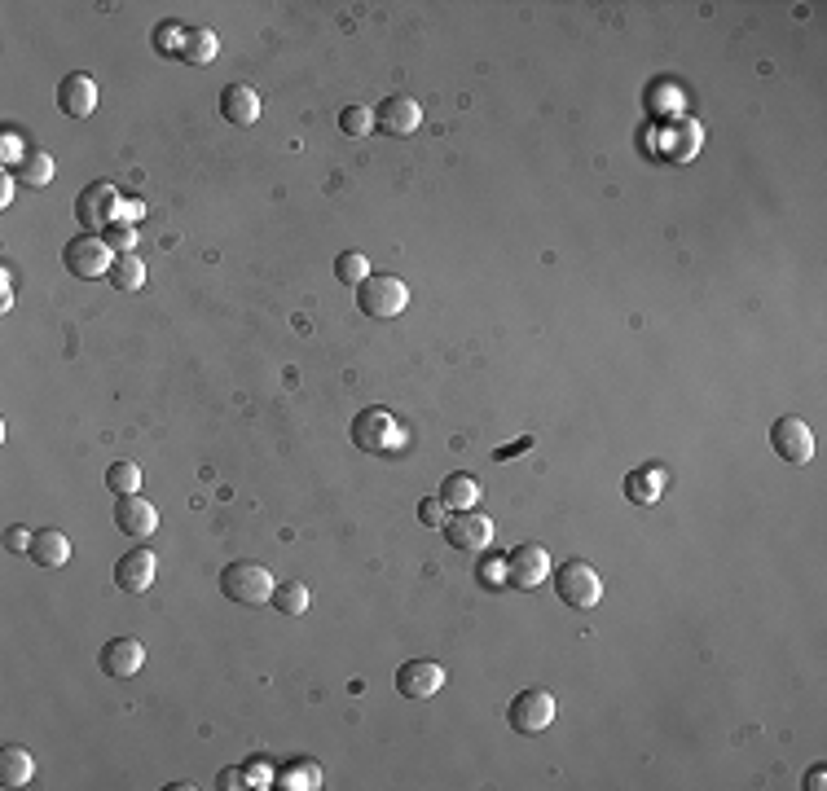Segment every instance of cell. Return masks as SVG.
Returning a JSON list of instances; mask_svg holds the SVG:
<instances>
[{"mask_svg":"<svg viewBox=\"0 0 827 791\" xmlns=\"http://www.w3.org/2000/svg\"><path fill=\"white\" fill-rule=\"evenodd\" d=\"M62 264H66V273L80 277V282H97V277H110L115 251H110V242L102 233H80V238H71L62 247Z\"/></svg>","mask_w":827,"mask_h":791,"instance_id":"4","label":"cell"},{"mask_svg":"<svg viewBox=\"0 0 827 791\" xmlns=\"http://www.w3.org/2000/svg\"><path fill=\"white\" fill-rule=\"evenodd\" d=\"M31 774H36V761L27 748H18V743L0 748V787H27Z\"/></svg>","mask_w":827,"mask_h":791,"instance_id":"19","label":"cell"},{"mask_svg":"<svg viewBox=\"0 0 827 791\" xmlns=\"http://www.w3.org/2000/svg\"><path fill=\"white\" fill-rule=\"evenodd\" d=\"M278 787H286V791H317V787H322V765H317V761H291L278 774Z\"/></svg>","mask_w":827,"mask_h":791,"instance_id":"25","label":"cell"},{"mask_svg":"<svg viewBox=\"0 0 827 791\" xmlns=\"http://www.w3.org/2000/svg\"><path fill=\"white\" fill-rule=\"evenodd\" d=\"M119 203L124 198L115 194V185L106 181H93L80 189V198H75V220L84 225V233H97V229H110L119 220Z\"/></svg>","mask_w":827,"mask_h":791,"instance_id":"7","label":"cell"},{"mask_svg":"<svg viewBox=\"0 0 827 791\" xmlns=\"http://www.w3.org/2000/svg\"><path fill=\"white\" fill-rule=\"evenodd\" d=\"M181 44H185V31L176 27V22H159V27H154V49L159 53H176V58H181Z\"/></svg>","mask_w":827,"mask_h":791,"instance_id":"30","label":"cell"},{"mask_svg":"<svg viewBox=\"0 0 827 791\" xmlns=\"http://www.w3.org/2000/svg\"><path fill=\"white\" fill-rule=\"evenodd\" d=\"M665 484V475H660V466H652V471H638V475H630L625 479V488L634 493V501L638 506H652L656 501V488Z\"/></svg>","mask_w":827,"mask_h":791,"instance_id":"28","label":"cell"},{"mask_svg":"<svg viewBox=\"0 0 827 791\" xmlns=\"http://www.w3.org/2000/svg\"><path fill=\"white\" fill-rule=\"evenodd\" d=\"M97 664H102L106 677L128 682V677H137L141 664H146V646H141L137 638H110L102 651H97Z\"/></svg>","mask_w":827,"mask_h":791,"instance_id":"12","label":"cell"},{"mask_svg":"<svg viewBox=\"0 0 827 791\" xmlns=\"http://www.w3.org/2000/svg\"><path fill=\"white\" fill-rule=\"evenodd\" d=\"M352 444H357L361 453H392L396 444H401V427H396V418L388 409L370 405L352 418Z\"/></svg>","mask_w":827,"mask_h":791,"instance_id":"6","label":"cell"},{"mask_svg":"<svg viewBox=\"0 0 827 791\" xmlns=\"http://www.w3.org/2000/svg\"><path fill=\"white\" fill-rule=\"evenodd\" d=\"M440 501H445L449 515H462V510H476L480 501V484L471 475H449L445 484H440Z\"/></svg>","mask_w":827,"mask_h":791,"instance_id":"20","label":"cell"},{"mask_svg":"<svg viewBox=\"0 0 827 791\" xmlns=\"http://www.w3.org/2000/svg\"><path fill=\"white\" fill-rule=\"evenodd\" d=\"M335 277H339L344 286H361V282L370 277V260H366L361 251H344V255L335 260Z\"/></svg>","mask_w":827,"mask_h":791,"instance_id":"27","label":"cell"},{"mask_svg":"<svg viewBox=\"0 0 827 791\" xmlns=\"http://www.w3.org/2000/svg\"><path fill=\"white\" fill-rule=\"evenodd\" d=\"M216 53H220L216 31H207V27H190V31H185L181 62H190V66H212V62H216Z\"/></svg>","mask_w":827,"mask_h":791,"instance_id":"22","label":"cell"},{"mask_svg":"<svg viewBox=\"0 0 827 791\" xmlns=\"http://www.w3.org/2000/svg\"><path fill=\"white\" fill-rule=\"evenodd\" d=\"M141 216H146V207H141V203H119V220H115V225L137 229V220H141Z\"/></svg>","mask_w":827,"mask_h":791,"instance_id":"34","label":"cell"},{"mask_svg":"<svg viewBox=\"0 0 827 791\" xmlns=\"http://www.w3.org/2000/svg\"><path fill=\"white\" fill-rule=\"evenodd\" d=\"M542 581H550V554L542 545H515L506 554V585L511 589H537Z\"/></svg>","mask_w":827,"mask_h":791,"instance_id":"8","label":"cell"},{"mask_svg":"<svg viewBox=\"0 0 827 791\" xmlns=\"http://www.w3.org/2000/svg\"><path fill=\"white\" fill-rule=\"evenodd\" d=\"M770 449H775L788 466H810V458H814V431L801 418H779L775 427H770Z\"/></svg>","mask_w":827,"mask_h":791,"instance_id":"9","label":"cell"},{"mask_svg":"<svg viewBox=\"0 0 827 791\" xmlns=\"http://www.w3.org/2000/svg\"><path fill=\"white\" fill-rule=\"evenodd\" d=\"M445 537L454 550H467V554H480L493 545V519L480 515V510H462V515H449L445 519Z\"/></svg>","mask_w":827,"mask_h":791,"instance_id":"10","label":"cell"},{"mask_svg":"<svg viewBox=\"0 0 827 791\" xmlns=\"http://www.w3.org/2000/svg\"><path fill=\"white\" fill-rule=\"evenodd\" d=\"M18 181L31 185V189H44L53 181V154L49 150H27L18 163Z\"/></svg>","mask_w":827,"mask_h":791,"instance_id":"24","label":"cell"},{"mask_svg":"<svg viewBox=\"0 0 827 791\" xmlns=\"http://www.w3.org/2000/svg\"><path fill=\"white\" fill-rule=\"evenodd\" d=\"M528 444H533V440H528V436H524L520 444H506V449H498V458H511V453H520V449H528Z\"/></svg>","mask_w":827,"mask_h":791,"instance_id":"39","label":"cell"},{"mask_svg":"<svg viewBox=\"0 0 827 791\" xmlns=\"http://www.w3.org/2000/svg\"><path fill=\"white\" fill-rule=\"evenodd\" d=\"M550 576H555V594H559V603H564V607H572V611L599 607L603 581H599V572H594L586 559H568V563L550 567Z\"/></svg>","mask_w":827,"mask_h":791,"instance_id":"3","label":"cell"},{"mask_svg":"<svg viewBox=\"0 0 827 791\" xmlns=\"http://www.w3.org/2000/svg\"><path fill=\"white\" fill-rule=\"evenodd\" d=\"M273 572L264 563H229L225 572H220V594L229 598V603H238V607H264V603H273Z\"/></svg>","mask_w":827,"mask_h":791,"instance_id":"1","label":"cell"},{"mask_svg":"<svg viewBox=\"0 0 827 791\" xmlns=\"http://www.w3.org/2000/svg\"><path fill=\"white\" fill-rule=\"evenodd\" d=\"M445 682H449V673L436 660H410L396 673V690H401L405 699H432L445 690Z\"/></svg>","mask_w":827,"mask_h":791,"instance_id":"11","label":"cell"},{"mask_svg":"<svg viewBox=\"0 0 827 791\" xmlns=\"http://www.w3.org/2000/svg\"><path fill=\"white\" fill-rule=\"evenodd\" d=\"M339 132H344V137H370V132H374V110L370 106H344V115H339Z\"/></svg>","mask_w":827,"mask_h":791,"instance_id":"29","label":"cell"},{"mask_svg":"<svg viewBox=\"0 0 827 791\" xmlns=\"http://www.w3.org/2000/svg\"><path fill=\"white\" fill-rule=\"evenodd\" d=\"M418 124H423V106L414 97H388V102H379V110H374V128L383 137H414Z\"/></svg>","mask_w":827,"mask_h":791,"instance_id":"13","label":"cell"},{"mask_svg":"<svg viewBox=\"0 0 827 791\" xmlns=\"http://www.w3.org/2000/svg\"><path fill=\"white\" fill-rule=\"evenodd\" d=\"M106 242H110V251H115V255H128V251H137V229L110 225V229H106Z\"/></svg>","mask_w":827,"mask_h":791,"instance_id":"31","label":"cell"},{"mask_svg":"<svg viewBox=\"0 0 827 791\" xmlns=\"http://www.w3.org/2000/svg\"><path fill=\"white\" fill-rule=\"evenodd\" d=\"M498 572H506V563H489V567H480V572H476V581H480V585H506V576H498Z\"/></svg>","mask_w":827,"mask_h":791,"instance_id":"35","label":"cell"},{"mask_svg":"<svg viewBox=\"0 0 827 791\" xmlns=\"http://www.w3.org/2000/svg\"><path fill=\"white\" fill-rule=\"evenodd\" d=\"M154 572H159V559H154V550L137 545V550H128L124 559L115 563V585L124 589V594H146V589L154 585Z\"/></svg>","mask_w":827,"mask_h":791,"instance_id":"14","label":"cell"},{"mask_svg":"<svg viewBox=\"0 0 827 791\" xmlns=\"http://www.w3.org/2000/svg\"><path fill=\"white\" fill-rule=\"evenodd\" d=\"M58 106H62V115H71V119H88L97 110V80L84 71L66 75L58 84Z\"/></svg>","mask_w":827,"mask_h":791,"instance_id":"16","label":"cell"},{"mask_svg":"<svg viewBox=\"0 0 827 791\" xmlns=\"http://www.w3.org/2000/svg\"><path fill=\"white\" fill-rule=\"evenodd\" d=\"M827 787V774H823V765H814L810 770V791H823Z\"/></svg>","mask_w":827,"mask_h":791,"instance_id":"37","label":"cell"},{"mask_svg":"<svg viewBox=\"0 0 827 791\" xmlns=\"http://www.w3.org/2000/svg\"><path fill=\"white\" fill-rule=\"evenodd\" d=\"M31 541H36V532H27V528H9L5 532V550L9 554H31Z\"/></svg>","mask_w":827,"mask_h":791,"instance_id":"33","label":"cell"},{"mask_svg":"<svg viewBox=\"0 0 827 791\" xmlns=\"http://www.w3.org/2000/svg\"><path fill=\"white\" fill-rule=\"evenodd\" d=\"M115 528L124 532V537H137V541H146L154 537V528H159V510L150 506L146 497H119L115 501Z\"/></svg>","mask_w":827,"mask_h":791,"instance_id":"15","label":"cell"},{"mask_svg":"<svg viewBox=\"0 0 827 791\" xmlns=\"http://www.w3.org/2000/svg\"><path fill=\"white\" fill-rule=\"evenodd\" d=\"M9 198H14V181L5 176V181H0V207H9Z\"/></svg>","mask_w":827,"mask_h":791,"instance_id":"38","label":"cell"},{"mask_svg":"<svg viewBox=\"0 0 827 791\" xmlns=\"http://www.w3.org/2000/svg\"><path fill=\"white\" fill-rule=\"evenodd\" d=\"M71 559V541H66V532L58 528H40L36 541H31V563L44 567V572H58Z\"/></svg>","mask_w":827,"mask_h":791,"instance_id":"18","label":"cell"},{"mask_svg":"<svg viewBox=\"0 0 827 791\" xmlns=\"http://www.w3.org/2000/svg\"><path fill=\"white\" fill-rule=\"evenodd\" d=\"M418 519H423V528H445V519H449L445 501H440V497H427V501H423V510H418Z\"/></svg>","mask_w":827,"mask_h":791,"instance_id":"32","label":"cell"},{"mask_svg":"<svg viewBox=\"0 0 827 791\" xmlns=\"http://www.w3.org/2000/svg\"><path fill=\"white\" fill-rule=\"evenodd\" d=\"M220 115L234 128H251L260 119V93L251 84H225V93H220Z\"/></svg>","mask_w":827,"mask_h":791,"instance_id":"17","label":"cell"},{"mask_svg":"<svg viewBox=\"0 0 827 791\" xmlns=\"http://www.w3.org/2000/svg\"><path fill=\"white\" fill-rule=\"evenodd\" d=\"M357 308L370 321H392L410 308V286L392 273H370L366 282L357 286Z\"/></svg>","mask_w":827,"mask_h":791,"instance_id":"2","label":"cell"},{"mask_svg":"<svg viewBox=\"0 0 827 791\" xmlns=\"http://www.w3.org/2000/svg\"><path fill=\"white\" fill-rule=\"evenodd\" d=\"M555 717H559V704L550 690H520L511 699V708H506V721H511L515 734H542L555 726Z\"/></svg>","mask_w":827,"mask_h":791,"instance_id":"5","label":"cell"},{"mask_svg":"<svg viewBox=\"0 0 827 791\" xmlns=\"http://www.w3.org/2000/svg\"><path fill=\"white\" fill-rule=\"evenodd\" d=\"M110 286H115V291L137 295L141 286H146V260H141L137 251L115 255V264H110Z\"/></svg>","mask_w":827,"mask_h":791,"instance_id":"21","label":"cell"},{"mask_svg":"<svg viewBox=\"0 0 827 791\" xmlns=\"http://www.w3.org/2000/svg\"><path fill=\"white\" fill-rule=\"evenodd\" d=\"M273 607H278L282 616H304V611L313 607V589L304 581H282L273 589Z\"/></svg>","mask_w":827,"mask_h":791,"instance_id":"23","label":"cell"},{"mask_svg":"<svg viewBox=\"0 0 827 791\" xmlns=\"http://www.w3.org/2000/svg\"><path fill=\"white\" fill-rule=\"evenodd\" d=\"M106 488L115 497H132V493H141V466L137 462H115L106 471Z\"/></svg>","mask_w":827,"mask_h":791,"instance_id":"26","label":"cell"},{"mask_svg":"<svg viewBox=\"0 0 827 791\" xmlns=\"http://www.w3.org/2000/svg\"><path fill=\"white\" fill-rule=\"evenodd\" d=\"M220 787H247V774H242V770H225V774H220Z\"/></svg>","mask_w":827,"mask_h":791,"instance_id":"36","label":"cell"}]
</instances>
